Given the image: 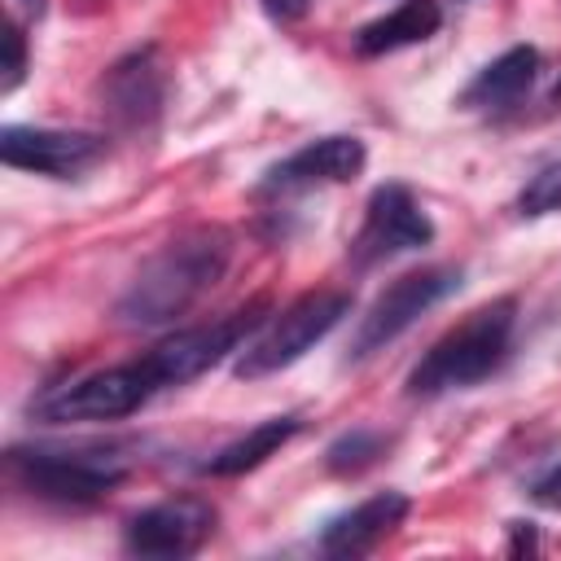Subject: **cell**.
Masks as SVG:
<instances>
[{
	"label": "cell",
	"instance_id": "cell-1",
	"mask_svg": "<svg viewBox=\"0 0 561 561\" xmlns=\"http://www.w3.org/2000/svg\"><path fill=\"white\" fill-rule=\"evenodd\" d=\"M232 259V232L219 224H197L167 241L158 254L140 263L131 285L118 298V320L123 324H171L184 316L206 289L219 285Z\"/></svg>",
	"mask_w": 561,
	"mask_h": 561
},
{
	"label": "cell",
	"instance_id": "cell-2",
	"mask_svg": "<svg viewBox=\"0 0 561 561\" xmlns=\"http://www.w3.org/2000/svg\"><path fill=\"white\" fill-rule=\"evenodd\" d=\"M513 329H517V298H491L482 307H473L460 324H451L408 373L403 390L408 399H438L451 390H469L478 381H486L513 346Z\"/></svg>",
	"mask_w": 561,
	"mask_h": 561
},
{
	"label": "cell",
	"instance_id": "cell-3",
	"mask_svg": "<svg viewBox=\"0 0 561 561\" xmlns=\"http://www.w3.org/2000/svg\"><path fill=\"white\" fill-rule=\"evenodd\" d=\"M9 478L53 504H96L123 486L131 460L118 447H9Z\"/></svg>",
	"mask_w": 561,
	"mask_h": 561
},
{
	"label": "cell",
	"instance_id": "cell-4",
	"mask_svg": "<svg viewBox=\"0 0 561 561\" xmlns=\"http://www.w3.org/2000/svg\"><path fill=\"white\" fill-rule=\"evenodd\" d=\"M346 316H351V294L346 289H307L263 324V333L237 355L232 373L241 381L280 373V368L298 364L316 342H324Z\"/></svg>",
	"mask_w": 561,
	"mask_h": 561
},
{
	"label": "cell",
	"instance_id": "cell-5",
	"mask_svg": "<svg viewBox=\"0 0 561 561\" xmlns=\"http://www.w3.org/2000/svg\"><path fill=\"white\" fill-rule=\"evenodd\" d=\"M162 390L149 355L127 359V364H110L96 368L79 381L53 386L48 394H39V403L31 408L39 421L48 425H75V421H123L131 412H140L153 394Z\"/></svg>",
	"mask_w": 561,
	"mask_h": 561
},
{
	"label": "cell",
	"instance_id": "cell-6",
	"mask_svg": "<svg viewBox=\"0 0 561 561\" xmlns=\"http://www.w3.org/2000/svg\"><path fill=\"white\" fill-rule=\"evenodd\" d=\"M267 311H272V298L259 294V298H250L245 307H237V311H228V316H219V320L180 329V333L162 337L158 346H149L145 355H149V364H153L162 390H171V386H188L193 377L210 373V368H215L219 359H228L250 333L263 329Z\"/></svg>",
	"mask_w": 561,
	"mask_h": 561
},
{
	"label": "cell",
	"instance_id": "cell-7",
	"mask_svg": "<svg viewBox=\"0 0 561 561\" xmlns=\"http://www.w3.org/2000/svg\"><path fill=\"white\" fill-rule=\"evenodd\" d=\"M465 280L460 267L451 263H438V267H416V272H403L394 276L377 298L373 307L359 316L355 333H351V346H346V359H368L377 355L381 346H390L399 333H408L430 307H438L447 294H456Z\"/></svg>",
	"mask_w": 561,
	"mask_h": 561
},
{
	"label": "cell",
	"instance_id": "cell-8",
	"mask_svg": "<svg viewBox=\"0 0 561 561\" xmlns=\"http://www.w3.org/2000/svg\"><path fill=\"white\" fill-rule=\"evenodd\" d=\"M434 241V224L421 210V202L412 197L408 184H377L368 193L364 206V224L351 241V263L355 267H373L381 259L408 254V250H425Z\"/></svg>",
	"mask_w": 561,
	"mask_h": 561
},
{
	"label": "cell",
	"instance_id": "cell-9",
	"mask_svg": "<svg viewBox=\"0 0 561 561\" xmlns=\"http://www.w3.org/2000/svg\"><path fill=\"white\" fill-rule=\"evenodd\" d=\"M101 153H105V136H96V131L31 127V123L0 127V158L13 171L70 180V175H83L92 162H101Z\"/></svg>",
	"mask_w": 561,
	"mask_h": 561
},
{
	"label": "cell",
	"instance_id": "cell-10",
	"mask_svg": "<svg viewBox=\"0 0 561 561\" xmlns=\"http://www.w3.org/2000/svg\"><path fill=\"white\" fill-rule=\"evenodd\" d=\"M215 530V504L202 495H171L140 508L127 530L123 548L136 557H193Z\"/></svg>",
	"mask_w": 561,
	"mask_h": 561
},
{
	"label": "cell",
	"instance_id": "cell-11",
	"mask_svg": "<svg viewBox=\"0 0 561 561\" xmlns=\"http://www.w3.org/2000/svg\"><path fill=\"white\" fill-rule=\"evenodd\" d=\"M368 149L359 136H320L302 149H294L289 158L272 162L259 180L263 197H285V193H302L316 184H346L364 171Z\"/></svg>",
	"mask_w": 561,
	"mask_h": 561
},
{
	"label": "cell",
	"instance_id": "cell-12",
	"mask_svg": "<svg viewBox=\"0 0 561 561\" xmlns=\"http://www.w3.org/2000/svg\"><path fill=\"white\" fill-rule=\"evenodd\" d=\"M408 508H412V500H408L403 491H377V495L359 500L355 508H346V513H337V517L324 522V530H320V552H329V557H364V552H373L390 530L403 526Z\"/></svg>",
	"mask_w": 561,
	"mask_h": 561
},
{
	"label": "cell",
	"instance_id": "cell-13",
	"mask_svg": "<svg viewBox=\"0 0 561 561\" xmlns=\"http://www.w3.org/2000/svg\"><path fill=\"white\" fill-rule=\"evenodd\" d=\"M101 92H105L110 114H114L123 127H145V123H153L158 110H162V92H167V79H162V66H158V48H136V53L118 57V61L105 70Z\"/></svg>",
	"mask_w": 561,
	"mask_h": 561
},
{
	"label": "cell",
	"instance_id": "cell-14",
	"mask_svg": "<svg viewBox=\"0 0 561 561\" xmlns=\"http://www.w3.org/2000/svg\"><path fill=\"white\" fill-rule=\"evenodd\" d=\"M539 75V48L535 44H513L508 53H500L495 61H486L460 92L465 110H508L513 101H522L530 92Z\"/></svg>",
	"mask_w": 561,
	"mask_h": 561
},
{
	"label": "cell",
	"instance_id": "cell-15",
	"mask_svg": "<svg viewBox=\"0 0 561 561\" xmlns=\"http://www.w3.org/2000/svg\"><path fill=\"white\" fill-rule=\"evenodd\" d=\"M438 26H443V4H438V0H403V4H394L390 13L364 22V26L351 35V48H355L359 57H386V53L425 44Z\"/></svg>",
	"mask_w": 561,
	"mask_h": 561
},
{
	"label": "cell",
	"instance_id": "cell-16",
	"mask_svg": "<svg viewBox=\"0 0 561 561\" xmlns=\"http://www.w3.org/2000/svg\"><path fill=\"white\" fill-rule=\"evenodd\" d=\"M298 430H302L298 416H272V421H259V425L245 430L237 443L219 447V451L202 465V473H210V478H241V473L259 469L267 456H276Z\"/></svg>",
	"mask_w": 561,
	"mask_h": 561
},
{
	"label": "cell",
	"instance_id": "cell-17",
	"mask_svg": "<svg viewBox=\"0 0 561 561\" xmlns=\"http://www.w3.org/2000/svg\"><path fill=\"white\" fill-rule=\"evenodd\" d=\"M390 438L381 430H368V425H355L346 434H337L329 447H324V469L337 473V478H351V473H364L368 465H377L386 456Z\"/></svg>",
	"mask_w": 561,
	"mask_h": 561
},
{
	"label": "cell",
	"instance_id": "cell-18",
	"mask_svg": "<svg viewBox=\"0 0 561 561\" xmlns=\"http://www.w3.org/2000/svg\"><path fill=\"white\" fill-rule=\"evenodd\" d=\"M557 210H561V158L539 167L517 193V215L522 219H539V215H557Z\"/></svg>",
	"mask_w": 561,
	"mask_h": 561
},
{
	"label": "cell",
	"instance_id": "cell-19",
	"mask_svg": "<svg viewBox=\"0 0 561 561\" xmlns=\"http://www.w3.org/2000/svg\"><path fill=\"white\" fill-rule=\"evenodd\" d=\"M0 44H4V61H0V92H13L18 83H22V75H26V35H22V26L9 18L4 26H0Z\"/></svg>",
	"mask_w": 561,
	"mask_h": 561
},
{
	"label": "cell",
	"instance_id": "cell-20",
	"mask_svg": "<svg viewBox=\"0 0 561 561\" xmlns=\"http://www.w3.org/2000/svg\"><path fill=\"white\" fill-rule=\"evenodd\" d=\"M530 500H539V504H548V508H561V465L543 469V473L530 482Z\"/></svg>",
	"mask_w": 561,
	"mask_h": 561
},
{
	"label": "cell",
	"instance_id": "cell-21",
	"mask_svg": "<svg viewBox=\"0 0 561 561\" xmlns=\"http://www.w3.org/2000/svg\"><path fill=\"white\" fill-rule=\"evenodd\" d=\"M259 4L267 9L272 22H298L311 9V0H259Z\"/></svg>",
	"mask_w": 561,
	"mask_h": 561
},
{
	"label": "cell",
	"instance_id": "cell-22",
	"mask_svg": "<svg viewBox=\"0 0 561 561\" xmlns=\"http://www.w3.org/2000/svg\"><path fill=\"white\" fill-rule=\"evenodd\" d=\"M513 530H517L513 552H535V530H530V522H513Z\"/></svg>",
	"mask_w": 561,
	"mask_h": 561
},
{
	"label": "cell",
	"instance_id": "cell-23",
	"mask_svg": "<svg viewBox=\"0 0 561 561\" xmlns=\"http://www.w3.org/2000/svg\"><path fill=\"white\" fill-rule=\"evenodd\" d=\"M13 4H18V9L26 13V18H44V9H48L44 0H13Z\"/></svg>",
	"mask_w": 561,
	"mask_h": 561
},
{
	"label": "cell",
	"instance_id": "cell-24",
	"mask_svg": "<svg viewBox=\"0 0 561 561\" xmlns=\"http://www.w3.org/2000/svg\"><path fill=\"white\" fill-rule=\"evenodd\" d=\"M552 101H557V105H561V79H557V88H552Z\"/></svg>",
	"mask_w": 561,
	"mask_h": 561
}]
</instances>
